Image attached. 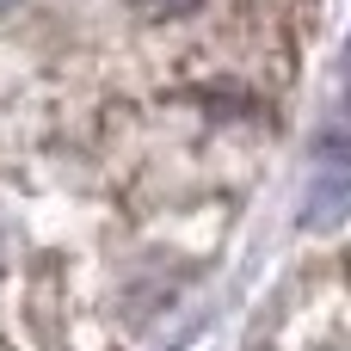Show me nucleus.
<instances>
[{
	"label": "nucleus",
	"instance_id": "obj_1",
	"mask_svg": "<svg viewBox=\"0 0 351 351\" xmlns=\"http://www.w3.org/2000/svg\"><path fill=\"white\" fill-rule=\"evenodd\" d=\"M351 216V148L333 142L315 167V185H308V228H333Z\"/></svg>",
	"mask_w": 351,
	"mask_h": 351
},
{
	"label": "nucleus",
	"instance_id": "obj_2",
	"mask_svg": "<svg viewBox=\"0 0 351 351\" xmlns=\"http://www.w3.org/2000/svg\"><path fill=\"white\" fill-rule=\"evenodd\" d=\"M154 6H167V12H191L197 0H154Z\"/></svg>",
	"mask_w": 351,
	"mask_h": 351
},
{
	"label": "nucleus",
	"instance_id": "obj_3",
	"mask_svg": "<svg viewBox=\"0 0 351 351\" xmlns=\"http://www.w3.org/2000/svg\"><path fill=\"white\" fill-rule=\"evenodd\" d=\"M0 6H12V0H0Z\"/></svg>",
	"mask_w": 351,
	"mask_h": 351
}]
</instances>
